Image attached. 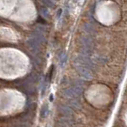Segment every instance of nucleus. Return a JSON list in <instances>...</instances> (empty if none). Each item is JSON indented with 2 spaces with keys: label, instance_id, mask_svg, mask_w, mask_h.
I'll use <instances>...</instances> for the list:
<instances>
[]
</instances>
